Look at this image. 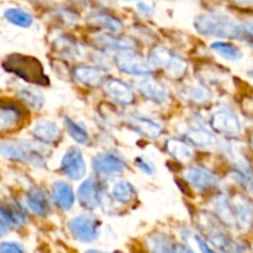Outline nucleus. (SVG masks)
I'll return each mask as SVG.
<instances>
[{
  "instance_id": "5701e85b",
  "label": "nucleus",
  "mask_w": 253,
  "mask_h": 253,
  "mask_svg": "<svg viewBox=\"0 0 253 253\" xmlns=\"http://www.w3.org/2000/svg\"><path fill=\"white\" fill-rule=\"evenodd\" d=\"M27 209L19 203H0V221L9 230H21L27 225Z\"/></svg>"
},
{
  "instance_id": "393cba45",
  "label": "nucleus",
  "mask_w": 253,
  "mask_h": 253,
  "mask_svg": "<svg viewBox=\"0 0 253 253\" xmlns=\"http://www.w3.org/2000/svg\"><path fill=\"white\" fill-rule=\"evenodd\" d=\"M128 127L140 135L141 137L148 138V140H157L165 132V127L161 123H158L156 119L150 118L146 115H136L130 116L128 119Z\"/></svg>"
},
{
  "instance_id": "bb28decb",
  "label": "nucleus",
  "mask_w": 253,
  "mask_h": 253,
  "mask_svg": "<svg viewBox=\"0 0 253 253\" xmlns=\"http://www.w3.org/2000/svg\"><path fill=\"white\" fill-rule=\"evenodd\" d=\"M165 151L177 162L187 165L194 158V150L182 137H170L166 141Z\"/></svg>"
},
{
  "instance_id": "f8f14e48",
  "label": "nucleus",
  "mask_w": 253,
  "mask_h": 253,
  "mask_svg": "<svg viewBox=\"0 0 253 253\" xmlns=\"http://www.w3.org/2000/svg\"><path fill=\"white\" fill-rule=\"evenodd\" d=\"M106 190L100 177L91 175L85 178L77 190V202L85 211L100 209L105 202Z\"/></svg>"
},
{
  "instance_id": "aec40b11",
  "label": "nucleus",
  "mask_w": 253,
  "mask_h": 253,
  "mask_svg": "<svg viewBox=\"0 0 253 253\" xmlns=\"http://www.w3.org/2000/svg\"><path fill=\"white\" fill-rule=\"evenodd\" d=\"M72 78L82 86L85 88H100L108 78L106 71L95 64H77L71 71Z\"/></svg>"
},
{
  "instance_id": "20e7f679",
  "label": "nucleus",
  "mask_w": 253,
  "mask_h": 253,
  "mask_svg": "<svg viewBox=\"0 0 253 253\" xmlns=\"http://www.w3.org/2000/svg\"><path fill=\"white\" fill-rule=\"evenodd\" d=\"M0 155L5 160L29 165L34 168H44L47 155L41 143L30 140H5L0 143Z\"/></svg>"
},
{
  "instance_id": "412c9836",
  "label": "nucleus",
  "mask_w": 253,
  "mask_h": 253,
  "mask_svg": "<svg viewBox=\"0 0 253 253\" xmlns=\"http://www.w3.org/2000/svg\"><path fill=\"white\" fill-rule=\"evenodd\" d=\"M91 42L96 49L105 52H118L127 51V49H136V42L130 37H121L119 34H110V32L98 31L93 37Z\"/></svg>"
},
{
  "instance_id": "7ed1b4c3",
  "label": "nucleus",
  "mask_w": 253,
  "mask_h": 253,
  "mask_svg": "<svg viewBox=\"0 0 253 253\" xmlns=\"http://www.w3.org/2000/svg\"><path fill=\"white\" fill-rule=\"evenodd\" d=\"M1 66L7 73L14 74L17 78L22 79L32 85H49V78L44 73L43 66L34 56L11 53L5 57Z\"/></svg>"
},
{
  "instance_id": "9d476101",
  "label": "nucleus",
  "mask_w": 253,
  "mask_h": 253,
  "mask_svg": "<svg viewBox=\"0 0 253 253\" xmlns=\"http://www.w3.org/2000/svg\"><path fill=\"white\" fill-rule=\"evenodd\" d=\"M182 175L188 187L202 194L215 193L220 189L219 175L203 166H188L183 169Z\"/></svg>"
},
{
  "instance_id": "423d86ee",
  "label": "nucleus",
  "mask_w": 253,
  "mask_h": 253,
  "mask_svg": "<svg viewBox=\"0 0 253 253\" xmlns=\"http://www.w3.org/2000/svg\"><path fill=\"white\" fill-rule=\"evenodd\" d=\"M208 126L217 136L226 138L242 137L246 133L241 114L230 105L215 108L208 119Z\"/></svg>"
},
{
  "instance_id": "a878e982",
  "label": "nucleus",
  "mask_w": 253,
  "mask_h": 253,
  "mask_svg": "<svg viewBox=\"0 0 253 253\" xmlns=\"http://www.w3.org/2000/svg\"><path fill=\"white\" fill-rule=\"evenodd\" d=\"M52 204L61 211H69L76 204V193L73 187L66 180H54L51 185Z\"/></svg>"
},
{
  "instance_id": "37998d69",
  "label": "nucleus",
  "mask_w": 253,
  "mask_h": 253,
  "mask_svg": "<svg viewBox=\"0 0 253 253\" xmlns=\"http://www.w3.org/2000/svg\"><path fill=\"white\" fill-rule=\"evenodd\" d=\"M230 4L235 5L237 7H242V9H247V7L253 6V0H227Z\"/></svg>"
},
{
  "instance_id": "de8ad7c7",
  "label": "nucleus",
  "mask_w": 253,
  "mask_h": 253,
  "mask_svg": "<svg viewBox=\"0 0 253 253\" xmlns=\"http://www.w3.org/2000/svg\"><path fill=\"white\" fill-rule=\"evenodd\" d=\"M29 1L34 2V4H40V5H48L51 4L54 0H29Z\"/></svg>"
},
{
  "instance_id": "0eeeda50",
  "label": "nucleus",
  "mask_w": 253,
  "mask_h": 253,
  "mask_svg": "<svg viewBox=\"0 0 253 253\" xmlns=\"http://www.w3.org/2000/svg\"><path fill=\"white\" fill-rule=\"evenodd\" d=\"M101 220L91 211L71 217L67 222V231L76 242L82 245H90L98 241L101 235Z\"/></svg>"
},
{
  "instance_id": "a18cd8bd",
  "label": "nucleus",
  "mask_w": 253,
  "mask_h": 253,
  "mask_svg": "<svg viewBox=\"0 0 253 253\" xmlns=\"http://www.w3.org/2000/svg\"><path fill=\"white\" fill-rule=\"evenodd\" d=\"M246 142H247V146H249L250 151H251V153L253 156V128L246 131Z\"/></svg>"
},
{
  "instance_id": "4468645a",
  "label": "nucleus",
  "mask_w": 253,
  "mask_h": 253,
  "mask_svg": "<svg viewBox=\"0 0 253 253\" xmlns=\"http://www.w3.org/2000/svg\"><path fill=\"white\" fill-rule=\"evenodd\" d=\"M135 89L140 95L157 105L168 104L172 98L169 86L163 81L153 77L152 74L140 77V79L135 82Z\"/></svg>"
},
{
  "instance_id": "c03bdc74",
  "label": "nucleus",
  "mask_w": 253,
  "mask_h": 253,
  "mask_svg": "<svg viewBox=\"0 0 253 253\" xmlns=\"http://www.w3.org/2000/svg\"><path fill=\"white\" fill-rule=\"evenodd\" d=\"M128 253H146L141 249L140 245L137 244V241H132L128 245Z\"/></svg>"
},
{
  "instance_id": "f3484780",
  "label": "nucleus",
  "mask_w": 253,
  "mask_h": 253,
  "mask_svg": "<svg viewBox=\"0 0 253 253\" xmlns=\"http://www.w3.org/2000/svg\"><path fill=\"white\" fill-rule=\"evenodd\" d=\"M62 174L71 180H82L86 175V162L78 146H71L63 153L59 165Z\"/></svg>"
},
{
  "instance_id": "6ab92c4d",
  "label": "nucleus",
  "mask_w": 253,
  "mask_h": 253,
  "mask_svg": "<svg viewBox=\"0 0 253 253\" xmlns=\"http://www.w3.org/2000/svg\"><path fill=\"white\" fill-rule=\"evenodd\" d=\"M104 94L120 106H130L136 101V94L132 86L123 79L108 77L101 85Z\"/></svg>"
},
{
  "instance_id": "2eb2a0df",
  "label": "nucleus",
  "mask_w": 253,
  "mask_h": 253,
  "mask_svg": "<svg viewBox=\"0 0 253 253\" xmlns=\"http://www.w3.org/2000/svg\"><path fill=\"white\" fill-rule=\"evenodd\" d=\"M127 168V162L116 151H104L91 161V169L98 177H116L123 174Z\"/></svg>"
},
{
  "instance_id": "dca6fc26",
  "label": "nucleus",
  "mask_w": 253,
  "mask_h": 253,
  "mask_svg": "<svg viewBox=\"0 0 253 253\" xmlns=\"http://www.w3.org/2000/svg\"><path fill=\"white\" fill-rule=\"evenodd\" d=\"M179 237L166 230L157 229L147 232L141 240H136L146 253H173Z\"/></svg>"
},
{
  "instance_id": "c756f323",
  "label": "nucleus",
  "mask_w": 253,
  "mask_h": 253,
  "mask_svg": "<svg viewBox=\"0 0 253 253\" xmlns=\"http://www.w3.org/2000/svg\"><path fill=\"white\" fill-rule=\"evenodd\" d=\"M48 15L54 22L63 26H76L81 22V12L71 5H56L48 10Z\"/></svg>"
},
{
  "instance_id": "8fccbe9b",
  "label": "nucleus",
  "mask_w": 253,
  "mask_h": 253,
  "mask_svg": "<svg viewBox=\"0 0 253 253\" xmlns=\"http://www.w3.org/2000/svg\"><path fill=\"white\" fill-rule=\"evenodd\" d=\"M247 77H249V78L253 82V68L249 69V71H247Z\"/></svg>"
},
{
  "instance_id": "9b49d317",
  "label": "nucleus",
  "mask_w": 253,
  "mask_h": 253,
  "mask_svg": "<svg viewBox=\"0 0 253 253\" xmlns=\"http://www.w3.org/2000/svg\"><path fill=\"white\" fill-rule=\"evenodd\" d=\"M29 119V110L20 101L0 98V135H6L22 127Z\"/></svg>"
},
{
  "instance_id": "79ce46f5",
  "label": "nucleus",
  "mask_w": 253,
  "mask_h": 253,
  "mask_svg": "<svg viewBox=\"0 0 253 253\" xmlns=\"http://www.w3.org/2000/svg\"><path fill=\"white\" fill-rule=\"evenodd\" d=\"M64 1H66V4L76 7L79 11H81V10L88 9L89 5H90V0H64Z\"/></svg>"
},
{
  "instance_id": "cd10ccee",
  "label": "nucleus",
  "mask_w": 253,
  "mask_h": 253,
  "mask_svg": "<svg viewBox=\"0 0 253 253\" xmlns=\"http://www.w3.org/2000/svg\"><path fill=\"white\" fill-rule=\"evenodd\" d=\"M111 199L119 205L128 207L133 204L137 198V190L133 187L132 183L126 179H118L113 183L110 188Z\"/></svg>"
},
{
  "instance_id": "4be33fe9",
  "label": "nucleus",
  "mask_w": 253,
  "mask_h": 253,
  "mask_svg": "<svg viewBox=\"0 0 253 253\" xmlns=\"http://www.w3.org/2000/svg\"><path fill=\"white\" fill-rule=\"evenodd\" d=\"M25 207L27 211L37 217H47L51 214L52 200L51 197L40 187L30 188L25 197Z\"/></svg>"
},
{
  "instance_id": "3c124183",
  "label": "nucleus",
  "mask_w": 253,
  "mask_h": 253,
  "mask_svg": "<svg viewBox=\"0 0 253 253\" xmlns=\"http://www.w3.org/2000/svg\"><path fill=\"white\" fill-rule=\"evenodd\" d=\"M120 1H138V0H120Z\"/></svg>"
},
{
  "instance_id": "7c9ffc66",
  "label": "nucleus",
  "mask_w": 253,
  "mask_h": 253,
  "mask_svg": "<svg viewBox=\"0 0 253 253\" xmlns=\"http://www.w3.org/2000/svg\"><path fill=\"white\" fill-rule=\"evenodd\" d=\"M53 49L63 58H78L81 56V46L78 41L68 35L58 36L53 41Z\"/></svg>"
},
{
  "instance_id": "f03ea898",
  "label": "nucleus",
  "mask_w": 253,
  "mask_h": 253,
  "mask_svg": "<svg viewBox=\"0 0 253 253\" xmlns=\"http://www.w3.org/2000/svg\"><path fill=\"white\" fill-rule=\"evenodd\" d=\"M195 31L203 37L215 40H232L240 41L242 22L226 11L210 9L200 12L193 21Z\"/></svg>"
},
{
  "instance_id": "2f4dec72",
  "label": "nucleus",
  "mask_w": 253,
  "mask_h": 253,
  "mask_svg": "<svg viewBox=\"0 0 253 253\" xmlns=\"http://www.w3.org/2000/svg\"><path fill=\"white\" fill-rule=\"evenodd\" d=\"M20 103L31 111H40L44 106V96L39 89L24 88L20 89L16 94Z\"/></svg>"
},
{
  "instance_id": "49530a36",
  "label": "nucleus",
  "mask_w": 253,
  "mask_h": 253,
  "mask_svg": "<svg viewBox=\"0 0 253 253\" xmlns=\"http://www.w3.org/2000/svg\"><path fill=\"white\" fill-rule=\"evenodd\" d=\"M9 227L6 226V225L2 224L1 221H0V239H2V237H5L7 235V232H9Z\"/></svg>"
},
{
  "instance_id": "f257e3e1",
  "label": "nucleus",
  "mask_w": 253,
  "mask_h": 253,
  "mask_svg": "<svg viewBox=\"0 0 253 253\" xmlns=\"http://www.w3.org/2000/svg\"><path fill=\"white\" fill-rule=\"evenodd\" d=\"M210 211L222 225L240 236L253 232V198L244 190H217L209 203Z\"/></svg>"
},
{
  "instance_id": "1a4fd4ad",
  "label": "nucleus",
  "mask_w": 253,
  "mask_h": 253,
  "mask_svg": "<svg viewBox=\"0 0 253 253\" xmlns=\"http://www.w3.org/2000/svg\"><path fill=\"white\" fill-rule=\"evenodd\" d=\"M182 138L185 142L189 143L192 147L200 148V150H211L216 148L220 138L216 133L205 125L204 120L199 116H193L190 123L185 125L184 131H182Z\"/></svg>"
},
{
  "instance_id": "a19ab883",
  "label": "nucleus",
  "mask_w": 253,
  "mask_h": 253,
  "mask_svg": "<svg viewBox=\"0 0 253 253\" xmlns=\"http://www.w3.org/2000/svg\"><path fill=\"white\" fill-rule=\"evenodd\" d=\"M173 253H198V252L195 251V249L193 247V245H190L189 242H185V241H183V240L178 239Z\"/></svg>"
},
{
  "instance_id": "c9c22d12",
  "label": "nucleus",
  "mask_w": 253,
  "mask_h": 253,
  "mask_svg": "<svg viewBox=\"0 0 253 253\" xmlns=\"http://www.w3.org/2000/svg\"><path fill=\"white\" fill-rule=\"evenodd\" d=\"M241 114L246 119L253 121V93H245L239 101Z\"/></svg>"
},
{
  "instance_id": "6e6552de",
  "label": "nucleus",
  "mask_w": 253,
  "mask_h": 253,
  "mask_svg": "<svg viewBox=\"0 0 253 253\" xmlns=\"http://www.w3.org/2000/svg\"><path fill=\"white\" fill-rule=\"evenodd\" d=\"M177 94L185 104L194 108H208L214 101V91L209 84L199 77L179 81Z\"/></svg>"
},
{
  "instance_id": "4c0bfd02",
  "label": "nucleus",
  "mask_w": 253,
  "mask_h": 253,
  "mask_svg": "<svg viewBox=\"0 0 253 253\" xmlns=\"http://www.w3.org/2000/svg\"><path fill=\"white\" fill-rule=\"evenodd\" d=\"M0 253H29L26 247L19 241H1Z\"/></svg>"
},
{
  "instance_id": "e433bc0d",
  "label": "nucleus",
  "mask_w": 253,
  "mask_h": 253,
  "mask_svg": "<svg viewBox=\"0 0 253 253\" xmlns=\"http://www.w3.org/2000/svg\"><path fill=\"white\" fill-rule=\"evenodd\" d=\"M133 165H135V167H137L143 174L150 175V177L155 175L156 172H157L153 162H151V161L148 160L147 157H145V156H137V157L133 160Z\"/></svg>"
},
{
  "instance_id": "09e8293b",
  "label": "nucleus",
  "mask_w": 253,
  "mask_h": 253,
  "mask_svg": "<svg viewBox=\"0 0 253 253\" xmlns=\"http://www.w3.org/2000/svg\"><path fill=\"white\" fill-rule=\"evenodd\" d=\"M84 253H111V252L101 251V250H96V249H89L86 250V251H84Z\"/></svg>"
},
{
  "instance_id": "72a5a7b5",
  "label": "nucleus",
  "mask_w": 253,
  "mask_h": 253,
  "mask_svg": "<svg viewBox=\"0 0 253 253\" xmlns=\"http://www.w3.org/2000/svg\"><path fill=\"white\" fill-rule=\"evenodd\" d=\"M4 19L14 26L21 27V29H29L35 22V17L31 12L16 6L7 7L4 11Z\"/></svg>"
},
{
  "instance_id": "473e14b6",
  "label": "nucleus",
  "mask_w": 253,
  "mask_h": 253,
  "mask_svg": "<svg viewBox=\"0 0 253 253\" xmlns=\"http://www.w3.org/2000/svg\"><path fill=\"white\" fill-rule=\"evenodd\" d=\"M64 127L71 136L72 140L76 141L78 145H88L90 142V133L83 123L74 120L71 116H64Z\"/></svg>"
},
{
  "instance_id": "f704fd0d",
  "label": "nucleus",
  "mask_w": 253,
  "mask_h": 253,
  "mask_svg": "<svg viewBox=\"0 0 253 253\" xmlns=\"http://www.w3.org/2000/svg\"><path fill=\"white\" fill-rule=\"evenodd\" d=\"M183 241L189 242V244H194L198 253H222L220 252L219 250L215 249L214 246H211V245H210L193 226L190 227L187 237H185Z\"/></svg>"
},
{
  "instance_id": "a211bd4d",
  "label": "nucleus",
  "mask_w": 253,
  "mask_h": 253,
  "mask_svg": "<svg viewBox=\"0 0 253 253\" xmlns=\"http://www.w3.org/2000/svg\"><path fill=\"white\" fill-rule=\"evenodd\" d=\"M85 24L90 29L110 34H120L124 31V21L114 12L104 9L91 10L86 14Z\"/></svg>"
},
{
  "instance_id": "c85d7f7f",
  "label": "nucleus",
  "mask_w": 253,
  "mask_h": 253,
  "mask_svg": "<svg viewBox=\"0 0 253 253\" xmlns=\"http://www.w3.org/2000/svg\"><path fill=\"white\" fill-rule=\"evenodd\" d=\"M210 49L216 56L229 62H240L244 59L245 52L240 44L235 43L232 40H215L210 44Z\"/></svg>"
},
{
  "instance_id": "ddd939ff",
  "label": "nucleus",
  "mask_w": 253,
  "mask_h": 253,
  "mask_svg": "<svg viewBox=\"0 0 253 253\" xmlns=\"http://www.w3.org/2000/svg\"><path fill=\"white\" fill-rule=\"evenodd\" d=\"M113 63L119 71L126 76L146 77L153 74V68L148 63L147 58L138 53L136 49H127L114 54Z\"/></svg>"
},
{
  "instance_id": "ea45409f",
  "label": "nucleus",
  "mask_w": 253,
  "mask_h": 253,
  "mask_svg": "<svg viewBox=\"0 0 253 253\" xmlns=\"http://www.w3.org/2000/svg\"><path fill=\"white\" fill-rule=\"evenodd\" d=\"M136 10H137V12L141 16L146 17V19H150V17H152L155 15V9H153L152 5L148 4L147 1H142V0H138L137 1Z\"/></svg>"
},
{
  "instance_id": "39448f33",
  "label": "nucleus",
  "mask_w": 253,
  "mask_h": 253,
  "mask_svg": "<svg viewBox=\"0 0 253 253\" xmlns=\"http://www.w3.org/2000/svg\"><path fill=\"white\" fill-rule=\"evenodd\" d=\"M146 58L153 71H161L172 81H182L189 71L187 59L166 46L152 47Z\"/></svg>"
},
{
  "instance_id": "58836bf2",
  "label": "nucleus",
  "mask_w": 253,
  "mask_h": 253,
  "mask_svg": "<svg viewBox=\"0 0 253 253\" xmlns=\"http://www.w3.org/2000/svg\"><path fill=\"white\" fill-rule=\"evenodd\" d=\"M240 41H242L247 46L253 48V19L242 22V32Z\"/></svg>"
},
{
  "instance_id": "b1692460",
  "label": "nucleus",
  "mask_w": 253,
  "mask_h": 253,
  "mask_svg": "<svg viewBox=\"0 0 253 253\" xmlns=\"http://www.w3.org/2000/svg\"><path fill=\"white\" fill-rule=\"evenodd\" d=\"M62 127L53 120L41 119L32 126V136L37 142L43 146L57 145L62 140Z\"/></svg>"
}]
</instances>
